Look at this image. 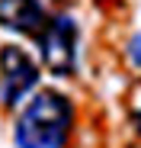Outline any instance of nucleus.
<instances>
[{
    "instance_id": "4",
    "label": "nucleus",
    "mask_w": 141,
    "mask_h": 148,
    "mask_svg": "<svg viewBox=\"0 0 141 148\" xmlns=\"http://www.w3.org/2000/svg\"><path fill=\"white\" fill-rule=\"evenodd\" d=\"M48 23L42 0H0V26L19 36H39Z\"/></svg>"
},
{
    "instance_id": "6",
    "label": "nucleus",
    "mask_w": 141,
    "mask_h": 148,
    "mask_svg": "<svg viewBox=\"0 0 141 148\" xmlns=\"http://www.w3.org/2000/svg\"><path fill=\"white\" fill-rule=\"evenodd\" d=\"M138 132H141V116H138Z\"/></svg>"
},
{
    "instance_id": "3",
    "label": "nucleus",
    "mask_w": 141,
    "mask_h": 148,
    "mask_svg": "<svg viewBox=\"0 0 141 148\" xmlns=\"http://www.w3.org/2000/svg\"><path fill=\"white\" fill-rule=\"evenodd\" d=\"M39 84V64L22 45L0 48V106H19Z\"/></svg>"
},
{
    "instance_id": "2",
    "label": "nucleus",
    "mask_w": 141,
    "mask_h": 148,
    "mask_svg": "<svg viewBox=\"0 0 141 148\" xmlns=\"http://www.w3.org/2000/svg\"><path fill=\"white\" fill-rule=\"evenodd\" d=\"M77 45H80V29H77L74 16H67V13L52 16L42 26V32H39L42 64L52 74H58V77L74 74V68H77Z\"/></svg>"
},
{
    "instance_id": "5",
    "label": "nucleus",
    "mask_w": 141,
    "mask_h": 148,
    "mask_svg": "<svg viewBox=\"0 0 141 148\" xmlns=\"http://www.w3.org/2000/svg\"><path fill=\"white\" fill-rule=\"evenodd\" d=\"M125 55H128V64L141 71V29H138V32L128 39V45H125Z\"/></svg>"
},
{
    "instance_id": "1",
    "label": "nucleus",
    "mask_w": 141,
    "mask_h": 148,
    "mask_svg": "<svg viewBox=\"0 0 141 148\" xmlns=\"http://www.w3.org/2000/svg\"><path fill=\"white\" fill-rule=\"evenodd\" d=\"M74 129V103L58 90H39L22 106L13 142L16 148H64Z\"/></svg>"
}]
</instances>
